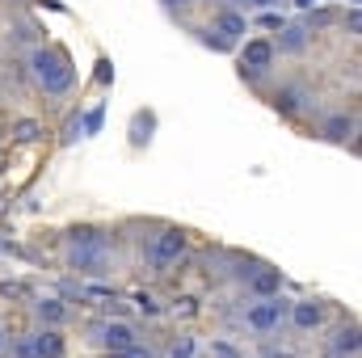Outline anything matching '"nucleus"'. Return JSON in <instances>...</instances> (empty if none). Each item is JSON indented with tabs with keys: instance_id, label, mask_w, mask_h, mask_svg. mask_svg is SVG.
<instances>
[{
	"instance_id": "8",
	"label": "nucleus",
	"mask_w": 362,
	"mask_h": 358,
	"mask_svg": "<svg viewBox=\"0 0 362 358\" xmlns=\"http://www.w3.org/2000/svg\"><path fill=\"white\" fill-rule=\"evenodd\" d=\"M286 321H291L299 333H316V329L325 325V304H320V299H299V304H291Z\"/></svg>"
},
{
	"instance_id": "3",
	"label": "nucleus",
	"mask_w": 362,
	"mask_h": 358,
	"mask_svg": "<svg viewBox=\"0 0 362 358\" xmlns=\"http://www.w3.org/2000/svg\"><path fill=\"white\" fill-rule=\"evenodd\" d=\"M185 232L181 228H160L156 232V241H152V249H148V262L156 266V274H165L169 266H177L181 262V253H185Z\"/></svg>"
},
{
	"instance_id": "19",
	"label": "nucleus",
	"mask_w": 362,
	"mask_h": 358,
	"mask_svg": "<svg viewBox=\"0 0 362 358\" xmlns=\"http://www.w3.org/2000/svg\"><path fill=\"white\" fill-rule=\"evenodd\" d=\"M202 47H211V51H232L236 42H232V38H223L219 30H202Z\"/></svg>"
},
{
	"instance_id": "23",
	"label": "nucleus",
	"mask_w": 362,
	"mask_h": 358,
	"mask_svg": "<svg viewBox=\"0 0 362 358\" xmlns=\"http://www.w3.org/2000/svg\"><path fill=\"white\" fill-rule=\"evenodd\" d=\"M0 295H4V299H30V291H25V282H8V278L0 282Z\"/></svg>"
},
{
	"instance_id": "18",
	"label": "nucleus",
	"mask_w": 362,
	"mask_h": 358,
	"mask_svg": "<svg viewBox=\"0 0 362 358\" xmlns=\"http://www.w3.org/2000/svg\"><path fill=\"white\" fill-rule=\"evenodd\" d=\"M105 236H110V232H101V228H72V232H68L72 245H89V241H105Z\"/></svg>"
},
{
	"instance_id": "40",
	"label": "nucleus",
	"mask_w": 362,
	"mask_h": 358,
	"mask_svg": "<svg viewBox=\"0 0 362 358\" xmlns=\"http://www.w3.org/2000/svg\"><path fill=\"white\" fill-rule=\"evenodd\" d=\"M350 4H358V0H350Z\"/></svg>"
},
{
	"instance_id": "38",
	"label": "nucleus",
	"mask_w": 362,
	"mask_h": 358,
	"mask_svg": "<svg viewBox=\"0 0 362 358\" xmlns=\"http://www.w3.org/2000/svg\"><path fill=\"white\" fill-rule=\"evenodd\" d=\"M0 169H4V152H0Z\"/></svg>"
},
{
	"instance_id": "16",
	"label": "nucleus",
	"mask_w": 362,
	"mask_h": 358,
	"mask_svg": "<svg viewBox=\"0 0 362 358\" xmlns=\"http://www.w3.org/2000/svg\"><path fill=\"white\" fill-rule=\"evenodd\" d=\"M42 135H47V131H42L38 118H21V122L13 127V139H17V144H38Z\"/></svg>"
},
{
	"instance_id": "14",
	"label": "nucleus",
	"mask_w": 362,
	"mask_h": 358,
	"mask_svg": "<svg viewBox=\"0 0 362 358\" xmlns=\"http://www.w3.org/2000/svg\"><path fill=\"white\" fill-rule=\"evenodd\" d=\"M245 287H253V295H257V299H266V295H278V287H282V274H278L274 266H257V274H253Z\"/></svg>"
},
{
	"instance_id": "4",
	"label": "nucleus",
	"mask_w": 362,
	"mask_h": 358,
	"mask_svg": "<svg viewBox=\"0 0 362 358\" xmlns=\"http://www.w3.org/2000/svg\"><path fill=\"white\" fill-rule=\"evenodd\" d=\"M68 266L76 270V274H93V278L110 274V241H89V245H72V253H68Z\"/></svg>"
},
{
	"instance_id": "24",
	"label": "nucleus",
	"mask_w": 362,
	"mask_h": 358,
	"mask_svg": "<svg viewBox=\"0 0 362 358\" xmlns=\"http://www.w3.org/2000/svg\"><path fill=\"white\" fill-rule=\"evenodd\" d=\"M101 118H105V110H101V105H93L89 114H85V118H81V127H85V131H89V135H97V131H101Z\"/></svg>"
},
{
	"instance_id": "21",
	"label": "nucleus",
	"mask_w": 362,
	"mask_h": 358,
	"mask_svg": "<svg viewBox=\"0 0 362 358\" xmlns=\"http://www.w3.org/2000/svg\"><path fill=\"white\" fill-rule=\"evenodd\" d=\"M257 266H262V262H253V258H245V262H236V270H232V278H236V282H249V278L257 274Z\"/></svg>"
},
{
	"instance_id": "26",
	"label": "nucleus",
	"mask_w": 362,
	"mask_h": 358,
	"mask_svg": "<svg viewBox=\"0 0 362 358\" xmlns=\"http://www.w3.org/2000/svg\"><path fill=\"white\" fill-rule=\"evenodd\" d=\"M169 358H194V337H177L173 350H169Z\"/></svg>"
},
{
	"instance_id": "2",
	"label": "nucleus",
	"mask_w": 362,
	"mask_h": 358,
	"mask_svg": "<svg viewBox=\"0 0 362 358\" xmlns=\"http://www.w3.org/2000/svg\"><path fill=\"white\" fill-rule=\"evenodd\" d=\"M286 312H291V299L266 295V299H257V304L245 308V325H249L253 333H278V329L286 325Z\"/></svg>"
},
{
	"instance_id": "37",
	"label": "nucleus",
	"mask_w": 362,
	"mask_h": 358,
	"mask_svg": "<svg viewBox=\"0 0 362 358\" xmlns=\"http://www.w3.org/2000/svg\"><path fill=\"white\" fill-rule=\"evenodd\" d=\"M228 4H240V8H245V0H228Z\"/></svg>"
},
{
	"instance_id": "15",
	"label": "nucleus",
	"mask_w": 362,
	"mask_h": 358,
	"mask_svg": "<svg viewBox=\"0 0 362 358\" xmlns=\"http://www.w3.org/2000/svg\"><path fill=\"white\" fill-rule=\"evenodd\" d=\"M215 30L223 34V38H245L249 34V21H245V13H236V8H228V13H219V21H215Z\"/></svg>"
},
{
	"instance_id": "29",
	"label": "nucleus",
	"mask_w": 362,
	"mask_h": 358,
	"mask_svg": "<svg viewBox=\"0 0 362 358\" xmlns=\"http://www.w3.org/2000/svg\"><path fill=\"white\" fill-rule=\"evenodd\" d=\"M97 81H101V85H110V81H114V68H110V59H101V64H97Z\"/></svg>"
},
{
	"instance_id": "34",
	"label": "nucleus",
	"mask_w": 362,
	"mask_h": 358,
	"mask_svg": "<svg viewBox=\"0 0 362 358\" xmlns=\"http://www.w3.org/2000/svg\"><path fill=\"white\" fill-rule=\"evenodd\" d=\"M316 4H320V0H295V8H303V13H312Z\"/></svg>"
},
{
	"instance_id": "5",
	"label": "nucleus",
	"mask_w": 362,
	"mask_h": 358,
	"mask_svg": "<svg viewBox=\"0 0 362 358\" xmlns=\"http://www.w3.org/2000/svg\"><path fill=\"white\" fill-rule=\"evenodd\" d=\"M93 342L105 346V354H114V350H131V346H139V333H135V325H127V321H105V325L93 329Z\"/></svg>"
},
{
	"instance_id": "9",
	"label": "nucleus",
	"mask_w": 362,
	"mask_h": 358,
	"mask_svg": "<svg viewBox=\"0 0 362 358\" xmlns=\"http://www.w3.org/2000/svg\"><path fill=\"white\" fill-rule=\"evenodd\" d=\"M30 346H34V358H64L68 354V342L59 337V329H38V333H30Z\"/></svg>"
},
{
	"instance_id": "25",
	"label": "nucleus",
	"mask_w": 362,
	"mask_h": 358,
	"mask_svg": "<svg viewBox=\"0 0 362 358\" xmlns=\"http://www.w3.org/2000/svg\"><path fill=\"white\" fill-rule=\"evenodd\" d=\"M329 21H333V13H325V8H316V13H308V25H303V30L312 34V30H325Z\"/></svg>"
},
{
	"instance_id": "11",
	"label": "nucleus",
	"mask_w": 362,
	"mask_h": 358,
	"mask_svg": "<svg viewBox=\"0 0 362 358\" xmlns=\"http://www.w3.org/2000/svg\"><path fill=\"white\" fill-rule=\"evenodd\" d=\"M308 42H312V34H308L303 25H295V21H286V25L278 30V51H282V55H303Z\"/></svg>"
},
{
	"instance_id": "30",
	"label": "nucleus",
	"mask_w": 362,
	"mask_h": 358,
	"mask_svg": "<svg viewBox=\"0 0 362 358\" xmlns=\"http://www.w3.org/2000/svg\"><path fill=\"white\" fill-rule=\"evenodd\" d=\"M346 30H350V34H358V30H362V17H358V8H350V13H346Z\"/></svg>"
},
{
	"instance_id": "33",
	"label": "nucleus",
	"mask_w": 362,
	"mask_h": 358,
	"mask_svg": "<svg viewBox=\"0 0 362 358\" xmlns=\"http://www.w3.org/2000/svg\"><path fill=\"white\" fill-rule=\"evenodd\" d=\"M215 358H240L232 346H215Z\"/></svg>"
},
{
	"instance_id": "27",
	"label": "nucleus",
	"mask_w": 362,
	"mask_h": 358,
	"mask_svg": "<svg viewBox=\"0 0 362 358\" xmlns=\"http://www.w3.org/2000/svg\"><path fill=\"white\" fill-rule=\"evenodd\" d=\"M110 358H160L156 350H144V346H131V350H114Z\"/></svg>"
},
{
	"instance_id": "31",
	"label": "nucleus",
	"mask_w": 362,
	"mask_h": 358,
	"mask_svg": "<svg viewBox=\"0 0 362 358\" xmlns=\"http://www.w3.org/2000/svg\"><path fill=\"white\" fill-rule=\"evenodd\" d=\"M262 25H266V30H282V25H286V21H282V17H278V13H262Z\"/></svg>"
},
{
	"instance_id": "20",
	"label": "nucleus",
	"mask_w": 362,
	"mask_h": 358,
	"mask_svg": "<svg viewBox=\"0 0 362 358\" xmlns=\"http://www.w3.org/2000/svg\"><path fill=\"white\" fill-rule=\"evenodd\" d=\"M148 131H152V114H139L135 127H131V144H148V139H152Z\"/></svg>"
},
{
	"instance_id": "35",
	"label": "nucleus",
	"mask_w": 362,
	"mask_h": 358,
	"mask_svg": "<svg viewBox=\"0 0 362 358\" xmlns=\"http://www.w3.org/2000/svg\"><path fill=\"white\" fill-rule=\"evenodd\" d=\"M165 8H185V4H194V0H160Z\"/></svg>"
},
{
	"instance_id": "1",
	"label": "nucleus",
	"mask_w": 362,
	"mask_h": 358,
	"mask_svg": "<svg viewBox=\"0 0 362 358\" xmlns=\"http://www.w3.org/2000/svg\"><path fill=\"white\" fill-rule=\"evenodd\" d=\"M25 68H30L34 85L47 93V97H68L72 85H76L72 59H68L64 51H55V47H34V51L25 55Z\"/></svg>"
},
{
	"instance_id": "39",
	"label": "nucleus",
	"mask_w": 362,
	"mask_h": 358,
	"mask_svg": "<svg viewBox=\"0 0 362 358\" xmlns=\"http://www.w3.org/2000/svg\"><path fill=\"white\" fill-rule=\"evenodd\" d=\"M0 253H4V241H0Z\"/></svg>"
},
{
	"instance_id": "12",
	"label": "nucleus",
	"mask_w": 362,
	"mask_h": 358,
	"mask_svg": "<svg viewBox=\"0 0 362 358\" xmlns=\"http://www.w3.org/2000/svg\"><path fill=\"white\" fill-rule=\"evenodd\" d=\"M354 131H358L354 114H329L325 127H320V135H325L329 144H346V139H354Z\"/></svg>"
},
{
	"instance_id": "6",
	"label": "nucleus",
	"mask_w": 362,
	"mask_h": 358,
	"mask_svg": "<svg viewBox=\"0 0 362 358\" xmlns=\"http://www.w3.org/2000/svg\"><path fill=\"white\" fill-rule=\"evenodd\" d=\"M270 101H274V110H278L282 118H295V114H303V110L312 105V93L303 89V85H278Z\"/></svg>"
},
{
	"instance_id": "22",
	"label": "nucleus",
	"mask_w": 362,
	"mask_h": 358,
	"mask_svg": "<svg viewBox=\"0 0 362 358\" xmlns=\"http://www.w3.org/2000/svg\"><path fill=\"white\" fill-rule=\"evenodd\" d=\"M85 135V127H81V114H72L68 122H64V144H76Z\"/></svg>"
},
{
	"instance_id": "7",
	"label": "nucleus",
	"mask_w": 362,
	"mask_h": 358,
	"mask_svg": "<svg viewBox=\"0 0 362 358\" xmlns=\"http://www.w3.org/2000/svg\"><path fill=\"white\" fill-rule=\"evenodd\" d=\"M270 64H274V42H266V38H249L245 51H240V72H257V76H266Z\"/></svg>"
},
{
	"instance_id": "13",
	"label": "nucleus",
	"mask_w": 362,
	"mask_h": 358,
	"mask_svg": "<svg viewBox=\"0 0 362 358\" xmlns=\"http://www.w3.org/2000/svg\"><path fill=\"white\" fill-rule=\"evenodd\" d=\"M30 308H34V316H38L47 329H59V325L68 321V308H64V299H34Z\"/></svg>"
},
{
	"instance_id": "17",
	"label": "nucleus",
	"mask_w": 362,
	"mask_h": 358,
	"mask_svg": "<svg viewBox=\"0 0 362 358\" xmlns=\"http://www.w3.org/2000/svg\"><path fill=\"white\" fill-rule=\"evenodd\" d=\"M131 304H135V312H139V316H148V321H152V316H160V304H156V299H152L148 291H139V295H135Z\"/></svg>"
},
{
	"instance_id": "10",
	"label": "nucleus",
	"mask_w": 362,
	"mask_h": 358,
	"mask_svg": "<svg viewBox=\"0 0 362 358\" xmlns=\"http://www.w3.org/2000/svg\"><path fill=\"white\" fill-rule=\"evenodd\" d=\"M358 350H362L358 325H346L329 337V358H358Z\"/></svg>"
},
{
	"instance_id": "32",
	"label": "nucleus",
	"mask_w": 362,
	"mask_h": 358,
	"mask_svg": "<svg viewBox=\"0 0 362 358\" xmlns=\"http://www.w3.org/2000/svg\"><path fill=\"white\" fill-rule=\"evenodd\" d=\"M278 0H245V8H274Z\"/></svg>"
},
{
	"instance_id": "36",
	"label": "nucleus",
	"mask_w": 362,
	"mask_h": 358,
	"mask_svg": "<svg viewBox=\"0 0 362 358\" xmlns=\"http://www.w3.org/2000/svg\"><path fill=\"white\" fill-rule=\"evenodd\" d=\"M4 346H8V333H4V325H0V350H4Z\"/></svg>"
},
{
	"instance_id": "28",
	"label": "nucleus",
	"mask_w": 362,
	"mask_h": 358,
	"mask_svg": "<svg viewBox=\"0 0 362 358\" xmlns=\"http://www.w3.org/2000/svg\"><path fill=\"white\" fill-rule=\"evenodd\" d=\"M13 358H34V346H30V337H21V342L13 346Z\"/></svg>"
}]
</instances>
